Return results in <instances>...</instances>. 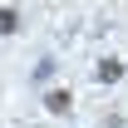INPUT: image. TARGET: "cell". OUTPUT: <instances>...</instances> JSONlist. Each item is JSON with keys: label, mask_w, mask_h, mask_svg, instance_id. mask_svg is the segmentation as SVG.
<instances>
[{"label": "cell", "mask_w": 128, "mask_h": 128, "mask_svg": "<svg viewBox=\"0 0 128 128\" xmlns=\"http://www.w3.org/2000/svg\"><path fill=\"white\" fill-rule=\"evenodd\" d=\"M123 74H128V64H123V59H113V54L94 64V79H98V84H118Z\"/></svg>", "instance_id": "cell-1"}, {"label": "cell", "mask_w": 128, "mask_h": 128, "mask_svg": "<svg viewBox=\"0 0 128 128\" xmlns=\"http://www.w3.org/2000/svg\"><path fill=\"white\" fill-rule=\"evenodd\" d=\"M40 104H44V113H69L74 108V89H44Z\"/></svg>", "instance_id": "cell-2"}, {"label": "cell", "mask_w": 128, "mask_h": 128, "mask_svg": "<svg viewBox=\"0 0 128 128\" xmlns=\"http://www.w3.org/2000/svg\"><path fill=\"white\" fill-rule=\"evenodd\" d=\"M20 25H25V15H20L15 5H0V40H10V34H20Z\"/></svg>", "instance_id": "cell-3"}]
</instances>
